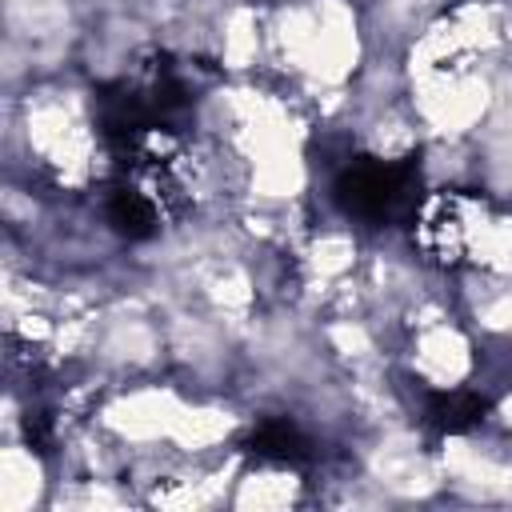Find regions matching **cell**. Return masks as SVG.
<instances>
[{"mask_svg":"<svg viewBox=\"0 0 512 512\" xmlns=\"http://www.w3.org/2000/svg\"><path fill=\"white\" fill-rule=\"evenodd\" d=\"M336 200L348 216L384 224L416 204V164L412 160H356L336 180Z\"/></svg>","mask_w":512,"mask_h":512,"instance_id":"6da1fadb","label":"cell"},{"mask_svg":"<svg viewBox=\"0 0 512 512\" xmlns=\"http://www.w3.org/2000/svg\"><path fill=\"white\" fill-rule=\"evenodd\" d=\"M432 424L444 428V432H464L472 424H480L484 416V400L472 396V392H452V396H436L432 408H428Z\"/></svg>","mask_w":512,"mask_h":512,"instance_id":"3957f363","label":"cell"},{"mask_svg":"<svg viewBox=\"0 0 512 512\" xmlns=\"http://www.w3.org/2000/svg\"><path fill=\"white\" fill-rule=\"evenodd\" d=\"M248 452L264 464H300L308 456V440L300 436L296 424L288 420H268L256 428V436L248 440Z\"/></svg>","mask_w":512,"mask_h":512,"instance_id":"7a4b0ae2","label":"cell"}]
</instances>
